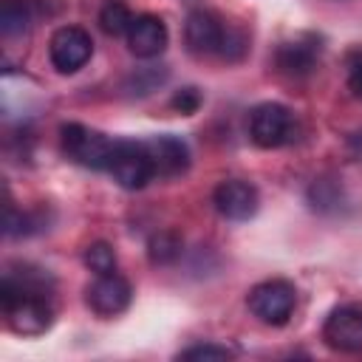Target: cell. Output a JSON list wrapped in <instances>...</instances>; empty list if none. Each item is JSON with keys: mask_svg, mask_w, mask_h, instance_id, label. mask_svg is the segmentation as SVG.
<instances>
[{"mask_svg": "<svg viewBox=\"0 0 362 362\" xmlns=\"http://www.w3.org/2000/svg\"><path fill=\"white\" fill-rule=\"evenodd\" d=\"M59 136H62V150L71 161H76L79 167H88V170L107 173L116 139H110V136H105V133H99L88 124H79V122L62 124Z\"/></svg>", "mask_w": 362, "mask_h": 362, "instance_id": "cell-1", "label": "cell"}, {"mask_svg": "<svg viewBox=\"0 0 362 362\" xmlns=\"http://www.w3.org/2000/svg\"><path fill=\"white\" fill-rule=\"evenodd\" d=\"M249 136L263 150L283 147L297 139V119L280 102H260L249 113Z\"/></svg>", "mask_w": 362, "mask_h": 362, "instance_id": "cell-2", "label": "cell"}, {"mask_svg": "<svg viewBox=\"0 0 362 362\" xmlns=\"http://www.w3.org/2000/svg\"><path fill=\"white\" fill-rule=\"evenodd\" d=\"M246 305L263 325H286L297 305V288L294 283L280 277L263 280L249 291Z\"/></svg>", "mask_w": 362, "mask_h": 362, "instance_id": "cell-3", "label": "cell"}, {"mask_svg": "<svg viewBox=\"0 0 362 362\" xmlns=\"http://www.w3.org/2000/svg\"><path fill=\"white\" fill-rule=\"evenodd\" d=\"M107 173L124 189H141V187H147V181L156 178L153 161H150V153H147V144L144 141H136V139H116V147H113Z\"/></svg>", "mask_w": 362, "mask_h": 362, "instance_id": "cell-4", "label": "cell"}, {"mask_svg": "<svg viewBox=\"0 0 362 362\" xmlns=\"http://www.w3.org/2000/svg\"><path fill=\"white\" fill-rule=\"evenodd\" d=\"M93 54V40L79 25H62L51 34L48 57L59 74H76Z\"/></svg>", "mask_w": 362, "mask_h": 362, "instance_id": "cell-5", "label": "cell"}, {"mask_svg": "<svg viewBox=\"0 0 362 362\" xmlns=\"http://www.w3.org/2000/svg\"><path fill=\"white\" fill-rule=\"evenodd\" d=\"M322 339L331 351L359 354L362 351V303L337 305L322 325Z\"/></svg>", "mask_w": 362, "mask_h": 362, "instance_id": "cell-6", "label": "cell"}, {"mask_svg": "<svg viewBox=\"0 0 362 362\" xmlns=\"http://www.w3.org/2000/svg\"><path fill=\"white\" fill-rule=\"evenodd\" d=\"M229 28L215 11H206V8H195L187 14V23H184V40H187V48L198 57H209V54H218L223 51V42L229 37Z\"/></svg>", "mask_w": 362, "mask_h": 362, "instance_id": "cell-7", "label": "cell"}, {"mask_svg": "<svg viewBox=\"0 0 362 362\" xmlns=\"http://www.w3.org/2000/svg\"><path fill=\"white\" fill-rule=\"evenodd\" d=\"M85 300H88V305H90L93 314H99V317H116V314H122L130 305L133 288L116 272L96 274V280L85 288Z\"/></svg>", "mask_w": 362, "mask_h": 362, "instance_id": "cell-8", "label": "cell"}, {"mask_svg": "<svg viewBox=\"0 0 362 362\" xmlns=\"http://www.w3.org/2000/svg\"><path fill=\"white\" fill-rule=\"evenodd\" d=\"M212 204H215V209L226 221H249L257 212V206H260V195H257V189L249 181L226 178V181H221L215 187Z\"/></svg>", "mask_w": 362, "mask_h": 362, "instance_id": "cell-9", "label": "cell"}, {"mask_svg": "<svg viewBox=\"0 0 362 362\" xmlns=\"http://www.w3.org/2000/svg\"><path fill=\"white\" fill-rule=\"evenodd\" d=\"M144 144H147L156 178H178L189 170V147L184 139L173 133H161V136L144 139Z\"/></svg>", "mask_w": 362, "mask_h": 362, "instance_id": "cell-10", "label": "cell"}, {"mask_svg": "<svg viewBox=\"0 0 362 362\" xmlns=\"http://www.w3.org/2000/svg\"><path fill=\"white\" fill-rule=\"evenodd\" d=\"M320 51H322L320 37L300 34L294 40L280 42V48L274 54V65L286 76H308L317 68V62H320Z\"/></svg>", "mask_w": 362, "mask_h": 362, "instance_id": "cell-11", "label": "cell"}, {"mask_svg": "<svg viewBox=\"0 0 362 362\" xmlns=\"http://www.w3.org/2000/svg\"><path fill=\"white\" fill-rule=\"evenodd\" d=\"M124 37H127V48L141 59L158 57L167 48V40H170L164 20L156 17V14H136Z\"/></svg>", "mask_w": 362, "mask_h": 362, "instance_id": "cell-12", "label": "cell"}, {"mask_svg": "<svg viewBox=\"0 0 362 362\" xmlns=\"http://www.w3.org/2000/svg\"><path fill=\"white\" fill-rule=\"evenodd\" d=\"M31 25V3L28 0H3L0 6V34L6 40L25 34Z\"/></svg>", "mask_w": 362, "mask_h": 362, "instance_id": "cell-13", "label": "cell"}, {"mask_svg": "<svg viewBox=\"0 0 362 362\" xmlns=\"http://www.w3.org/2000/svg\"><path fill=\"white\" fill-rule=\"evenodd\" d=\"M308 201L317 212H339L342 206V187L334 178H314L308 187Z\"/></svg>", "mask_w": 362, "mask_h": 362, "instance_id": "cell-14", "label": "cell"}, {"mask_svg": "<svg viewBox=\"0 0 362 362\" xmlns=\"http://www.w3.org/2000/svg\"><path fill=\"white\" fill-rule=\"evenodd\" d=\"M181 252H184V243H181V238H178L175 232H170V229L156 232V235L150 238V243H147V255H150V260H153L156 266H170V263H175V260L181 257Z\"/></svg>", "mask_w": 362, "mask_h": 362, "instance_id": "cell-15", "label": "cell"}, {"mask_svg": "<svg viewBox=\"0 0 362 362\" xmlns=\"http://www.w3.org/2000/svg\"><path fill=\"white\" fill-rule=\"evenodd\" d=\"M130 23H133V14H130V8H127L124 3H119V0L105 3L102 11H99V28H102L107 37H122V34H127Z\"/></svg>", "mask_w": 362, "mask_h": 362, "instance_id": "cell-16", "label": "cell"}, {"mask_svg": "<svg viewBox=\"0 0 362 362\" xmlns=\"http://www.w3.org/2000/svg\"><path fill=\"white\" fill-rule=\"evenodd\" d=\"M85 266L93 272V274H110L116 272V252L110 243L105 240H96L85 249Z\"/></svg>", "mask_w": 362, "mask_h": 362, "instance_id": "cell-17", "label": "cell"}, {"mask_svg": "<svg viewBox=\"0 0 362 362\" xmlns=\"http://www.w3.org/2000/svg\"><path fill=\"white\" fill-rule=\"evenodd\" d=\"M164 79H167V68H153V65H150V68H139V71L130 76L127 90L144 96V93L156 90L158 85H164Z\"/></svg>", "mask_w": 362, "mask_h": 362, "instance_id": "cell-18", "label": "cell"}, {"mask_svg": "<svg viewBox=\"0 0 362 362\" xmlns=\"http://www.w3.org/2000/svg\"><path fill=\"white\" fill-rule=\"evenodd\" d=\"M37 229H42V223L37 221L34 212H17L14 206L6 209V235H8V238L31 235V232H37Z\"/></svg>", "mask_w": 362, "mask_h": 362, "instance_id": "cell-19", "label": "cell"}, {"mask_svg": "<svg viewBox=\"0 0 362 362\" xmlns=\"http://www.w3.org/2000/svg\"><path fill=\"white\" fill-rule=\"evenodd\" d=\"M235 351L232 348H226V345H215V342H204V345H192V348H187V351H181L178 354V359H229Z\"/></svg>", "mask_w": 362, "mask_h": 362, "instance_id": "cell-20", "label": "cell"}, {"mask_svg": "<svg viewBox=\"0 0 362 362\" xmlns=\"http://www.w3.org/2000/svg\"><path fill=\"white\" fill-rule=\"evenodd\" d=\"M175 110H181L184 116H189V113H195L198 107H201V93L195 90V88H181L175 96H173V102H170Z\"/></svg>", "mask_w": 362, "mask_h": 362, "instance_id": "cell-21", "label": "cell"}, {"mask_svg": "<svg viewBox=\"0 0 362 362\" xmlns=\"http://www.w3.org/2000/svg\"><path fill=\"white\" fill-rule=\"evenodd\" d=\"M348 88L354 90L356 99H362V48L354 51V57L348 62Z\"/></svg>", "mask_w": 362, "mask_h": 362, "instance_id": "cell-22", "label": "cell"}]
</instances>
